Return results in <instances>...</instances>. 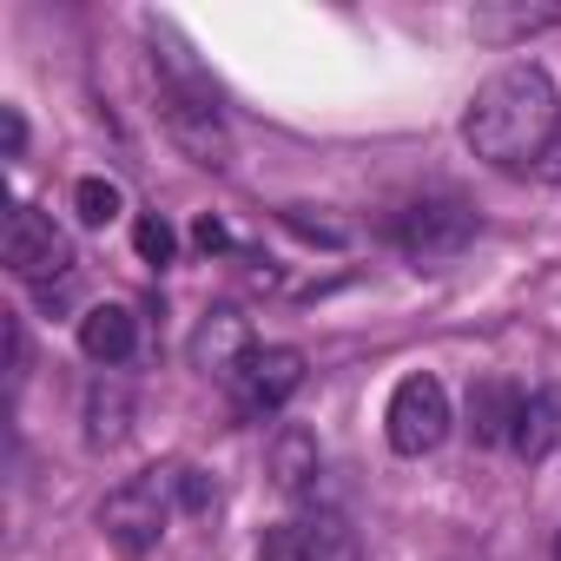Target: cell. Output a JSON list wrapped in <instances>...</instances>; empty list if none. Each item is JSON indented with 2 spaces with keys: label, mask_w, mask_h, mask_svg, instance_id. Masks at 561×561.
<instances>
[{
  "label": "cell",
  "mask_w": 561,
  "mask_h": 561,
  "mask_svg": "<svg viewBox=\"0 0 561 561\" xmlns=\"http://www.w3.org/2000/svg\"><path fill=\"white\" fill-rule=\"evenodd\" d=\"M554 133H561V93H554L548 67H535V60H515V67L489 73L476 87L469 113H462L469 152L502 165V172H522V165L548 159Z\"/></svg>",
  "instance_id": "cell-1"
},
{
  "label": "cell",
  "mask_w": 561,
  "mask_h": 561,
  "mask_svg": "<svg viewBox=\"0 0 561 561\" xmlns=\"http://www.w3.org/2000/svg\"><path fill=\"white\" fill-rule=\"evenodd\" d=\"M159 119H165L172 146H179L192 165H205V172H225V165H231L225 113H218L211 87L198 80V67H192L185 54H165V67H159Z\"/></svg>",
  "instance_id": "cell-2"
},
{
  "label": "cell",
  "mask_w": 561,
  "mask_h": 561,
  "mask_svg": "<svg viewBox=\"0 0 561 561\" xmlns=\"http://www.w3.org/2000/svg\"><path fill=\"white\" fill-rule=\"evenodd\" d=\"M172 502H179V482H172V469H146V476L119 482V489L100 502V528H106V541H113L126 561H139V554H152V548L165 541Z\"/></svg>",
  "instance_id": "cell-3"
},
{
  "label": "cell",
  "mask_w": 561,
  "mask_h": 561,
  "mask_svg": "<svg viewBox=\"0 0 561 561\" xmlns=\"http://www.w3.org/2000/svg\"><path fill=\"white\" fill-rule=\"evenodd\" d=\"M0 257H8V271L21 277V285H54V277L73 271V244H67V231H60L41 205H14V211H8Z\"/></svg>",
  "instance_id": "cell-4"
},
{
  "label": "cell",
  "mask_w": 561,
  "mask_h": 561,
  "mask_svg": "<svg viewBox=\"0 0 561 561\" xmlns=\"http://www.w3.org/2000/svg\"><path fill=\"white\" fill-rule=\"evenodd\" d=\"M383 436H390V449H397V456H430V449L449 436V390H443L430 370L403 377V383L390 390Z\"/></svg>",
  "instance_id": "cell-5"
},
{
  "label": "cell",
  "mask_w": 561,
  "mask_h": 561,
  "mask_svg": "<svg viewBox=\"0 0 561 561\" xmlns=\"http://www.w3.org/2000/svg\"><path fill=\"white\" fill-rule=\"evenodd\" d=\"M397 238H403V251H410L416 264H449V257L469 251V238H476V211H469L462 198H416V205L403 211Z\"/></svg>",
  "instance_id": "cell-6"
},
{
  "label": "cell",
  "mask_w": 561,
  "mask_h": 561,
  "mask_svg": "<svg viewBox=\"0 0 561 561\" xmlns=\"http://www.w3.org/2000/svg\"><path fill=\"white\" fill-rule=\"evenodd\" d=\"M231 383H238L244 410L271 416V410H285V403L305 390V351H291V344H257V351L238 364Z\"/></svg>",
  "instance_id": "cell-7"
},
{
  "label": "cell",
  "mask_w": 561,
  "mask_h": 561,
  "mask_svg": "<svg viewBox=\"0 0 561 561\" xmlns=\"http://www.w3.org/2000/svg\"><path fill=\"white\" fill-rule=\"evenodd\" d=\"M251 351H257V344H251V324H244L238 311H205L198 331H192V364L211 370V377H238V364H244Z\"/></svg>",
  "instance_id": "cell-8"
},
{
  "label": "cell",
  "mask_w": 561,
  "mask_h": 561,
  "mask_svg": "<svg viewBox=\"0 0 561 561\" xmlns=\"http://www.w3.org/2000/svg\"><path fill=\"white\" fill-rule=\"evenodd\" d=\"M264 469H271V482L285 489V495H305V489L318 482V469H324L318 430H305V423H277V436H271V449H264Z\"/></svg>",
  "instance_id": "cell-9"
},
{
  "label": "cell",
  "mask_w": 561,
  "mask_h": 561,
  "mask_svg": "<svg viewBox=\"0 0 561 561\" xmlns=\"http://www.w3.org/2000/svg\"><path fill=\"white\" fill-rule=\"evenodd\" d=\"M508 449H515L522 462H548V456L561 449V390H554V383L522 390V410H515V436H508Z\"/></svg>",
  "instance_id": "cell-10"
},
{
  "label": "cell",
  "mask_w": 561,
  "mask_h": 561,
  "mask_svg": "<svg viewBox=\"0 0 561 561\" xmlns=\"http://www.w3.org/2000/svg\"><path fill=\"white\" fill-rule=\"evenodd\" d=\"M515 410H522V390L508 377H476L469 383V436L482 449H495V443L515 436Z\"/></svg>",
  "instance_id": "cell-11"
},
{
  "label": "cell",
  "mask_w": 561,
  "mask_h": 561,
  "mask_svg": "<svg viewBox=\"0 0 561 561\" xmlns=\"http://www.w3.org/2000/svg\"><path fill=\"white\" fill-rule=\"evenodd\" d=\"M133 344H139V324H133V311L126 305H93L87 318H80V351L93 357V364H126L133 357Z\"/></svg>",
  "instance_id": "cell-12"
},
{
  "label": "cell",
  "mask_w": 561,
  "mask_h": 561,
  "mask_svg": "<svg viewBox=\"0 0 561 561\" xmlns=\"http://www.w3.org/2000/svg\"><path fill=\"white\" fill-rule=\"evenodd\" d=\"M298 535H305V554H311V561H357V554H364L351 515L331 508V502H318L311 515H298Z\"/></svg>",
  "instance_id": "cell-13"
},
{
  "label": "cell",
  "mask_w": 561,
  "mask_h": 561,
  "mask_svg": "<svg viewBox=\"0 0 561 561\" xmlns=\"http://www.w3.org/2000/svg\"><path fill=\"white\" fill-rule=\"evenodd\" d=\"M126 416H133V390L100 377V383L87 390V443H93V449H113V443L126 436Z\"/></svg>",
  "instance_id": "cell-14"
},
{
  "label": "cell",
  "mask_w": 561,
  "mask_h": 561,
  "mask_svg": "<svg viewBox=\"0 0 561 561\" xmlns=\"http://www.w3.org/2000/svg\"><path fill=\"white\" fill-rule=\"evenodd\" d=\"M73 211H80V225L100 231V225H113V218L126 211V198H119L113 179H80V185H73Z\"/></svg>",
  "instance_id": "cell-15"
},
{
  "label": "cell",
  "mask_w": 561,
  "mask_h": 561,
  "mask_svg": "<svg viewBox=\"0 0 561 561\" xmlns=\"http://www.w3.org/2000/svg\"><path fill=\"white\" fill-rule=\"evenodd\" d=\"M133 251H139L146 264H172L179 238H172V225H165L159 211H139V218H133Z\"/></svg>",
  "instance_id": "cell-16"
},
{
  "label": "cell",
  "mask_w": 561,
  "mask_h": 561,
  "mask_svg": "<svg viewBox=\"0 0 561 561\" xmlns=\"http://www.w3.org/2000/svg\"><path fill=\"white\" fill-rule=\"evenodd\" d=\"M277 218H285V225H291V231H298L305 244H324V251H337V244L351 238L344 225H331V218H318L311 205H285V211H277Z\"/></svg>",
  "instance_id": "cell-17"
},
{
  "label": "cell",
  "mask_w": 561,
  "mask_h": 561,
  "mask_svg": "<svg viewBox=\"0 0 561 561\" xmlns=\"http://www.w3.org/2000/svg\"><path fill=\"white\" fill-rule=\"evenodd\" d=\"M561 8H508V14H476V34H528V27H554Z\"/></svg>",
  "instance_id": "cell-18"
},
{
  "label": "cell",
  "mask_w": 561,
  "mask_h": 561,
  "mask_svg": "<svg viewBox=\"0 0 561 561\" xmlns=\"http://www.w3.org/2000/svg\"><path fill=\"white\" fill-rule=\"evenodd\" d=\"M257 561H311V554H305V535H298V522L271 528V535L257 541Z\"/></svg>",
  "instance_id": "cell-19"
},
{
  "label": "cell",
  "mask_w": 561,
  "mask_h": 561,
  "mask_svg": "<svg viewBox=\"0 0 561 561\" xmlns=\"http://www.w3.org/2000/svg\"><path fill=\"white\" fill-rule=\"evenodd\" d=\"M172 482H179V508H211V482L198 476V469H172Z\"/></svg>",
  "instance_id": "cell-20"
},
{
  "label": "cell",
  "mask_w": 561,
  "mask_h": 561,
  "mask_svg": "<svg viewBox=\"0 0 561 561\" xmlns=\"http://www.w3.org/2000/svg\"><path fill=\"white\" fill-rule=\"evenodd\" d=\"M192 244H198V251H231V231H225V225L205 211V218L192 225Z\"/></svg>",
  "instance_id": "cell-21"
},
{
  "label": "cell",
  "mask_w": 561,
  "mask_h": 561,
  "mask_svg": "<svg viewBox=\"0 0 561 561\" xmlns=\"http://www.w3.org/2000/svg\"><path fill=\"white\" fill-rule=\"evenodd\" d=\"M0 133H8V159L27 152V119H21V106H0Z\"/></svg>",
  "instance_id": "cell-22"
},
{
  "label": "cell",
  "mask_w": 561,
  "mask_h": 561,
  "mask_svg": "<svg viewBox=\"0 0 561 561\" xmlns=\"http://www.w3.org/2000/svg\"><path fill=\"white\" fill-rule=\"evenodd\" d=\"M554 561H561V535H554Z\"/></svg>",
  "instance_id": "cell-23"
}]
</instances>
